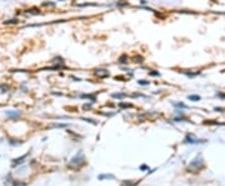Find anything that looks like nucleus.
<instances>
[{
	"label": "nucleus",
	"instance_id": "7",
	"mask_svg": "<svg viewBox=\"0 0 225 186\" xmlns=\"http://www.w3.org/2000/svg\"><path fill=\"white\" fill-rule=\"evenodd\" d=\"M16 23H18L16 19H11V20H9V21H5V24H16Z\"/></svg>",
	"mask_w": 225,
	"mask_h": 186
},
{
	"label": "nucleus",
	"instance_id": "9",
	"mask_svg": "<svg viewBox=\"0 0 225 186\" xmlns=\"http://www.w3.org/2000/svg\"><path fill=\"white\" fill-rule=\"evenodd\" d=\"M190 99H193V100H199V96H190Z\"/></svg>",
	"mask_w": 225,
	"mask_h": 186
},
{
	"label": "nucleus",
	"instance_id": "5",
	"mask_svg": "<svg viewBox=\"0 0 225 186\" xmlns=\"http://www.w3.org/2000/svg\"><path fill=\"white\" fill-rule=\"evenodd\" d=\"M97 75H99V76H108L109 72H108V71H104V72H103V71H99V70H98V71H97Z\"/></svg>",
	"mask_w": 225,
	"mask_h": 186
},
{
	"label": "nucleus",
	"instance_id": "6",
	"mask_svg": "<svg viewBox=\"0 0 225 186\" xmlns=\"http://www.w3.org/2000/svg\"><path fill=\"white\" fill-rule=\"evenodd\" d=\"M19 114H20V113H18V111H15V113H11V111H8V113H6V115H9V116H19Z\"/></svg>",
	"mask_w": 225,
	"mask_h": 186
},
{
	"label": "nucleus",
	"instance_id": "1",
	"mask_svg": "<svg viewBox=\"0 0 225 186\" xmlns=\"http://www.w3.org/2000/svg\"><path fill=\"white\" fill-rule=\"evenodd\" d=\"M84 162H85V159H84L83 154L80 153V154H79V156L77 155V156H74V157L70 160L69 166H70V167H73V166H80V165H83Z\"/></svg>",
	"mask_w": 225,
	"mask_h": 186
},
{
	"label": "nucleus",
	"instance_id": "10",
	"mask_svg": "<svg viewBox=\"0 0 225 186\" xmlns=\"http://www.w3.org/2000/svg\"><path fill=\"white\" fill-rule=\"evenodd\" d=\"M140 169H141V170H145V169H146V166H145V165H141V166H140Z\"/></svg>",
	"mask_w": 225,
	"mask_h": 186
},
{
	"label": "nucleus",
	"instance_id": "8",
	"mask_svg": "<svg viewBox=\"0 0 225 186\" xmlns=\"http://www.w3.org/2000/svg\"><path fill=\"white\" fill-rule=\"evenodd\" d=\"M130 104H120V107H130Z\"/></svg>",
	"mask_w": 225,
	"mask_h": 186
},
{
	"label": "nucleus",
	"instance_id": "2",
	"mask_svg": "<svg viewBox=\"0 0 225 186\" xmlns=\"http://www.w3.org/2000/svg\"><path fill=\"white\" fill-rule=\"evenodd\" d=\"M114 177H115V176L111 175V174H109V175L105 174V175H100V176H99V180H103V179H114Z\"/></svg>",
	"mask_w": 225,
	"mask_h": 186
},
{
	"label": "nucleus",
	"instance_id": "4",
	"mask_svg": "<svg viewBox=\"0 0 225 186\" xmlns=\"http://www.w3.org/2000/svg\"><path fill=\"white\" fill-rule=\"evenodd\" d=\"M135 185H136L135 182H133V181H129V180H128V181H124V182L121 184V186H135Z\"/></svg>",
	"mask_w": 225,
	"mask_h": 186
},
{
	"label": "nucleus",
	"instance_id": "3",
	"mask_svg": "<svg viewBox=\"0 0 225 186\" xmlns=\"http://www.w3.org/2000/svg\"><path fill=\"white\" fill-rule=\"evenodd\" d=\"M9 90V86L8 85H0V94H3V92H6Z\"/></svg>",
	"mask_w": 225,
	"mask_h": 186
}]
</instances>
